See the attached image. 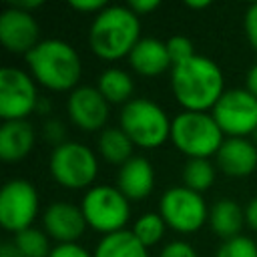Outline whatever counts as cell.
I'll use <instances>...</instances> for the list:
<instances>
[{
  "label": "cell",
  "mask_w": 257,
  "mask_h": 257,
  "mask_svg": "<svg viewBox=\"0 0 257 257\" xmlns=\"http://www.w3.org/2000/svg\"><path fill=\"white\" fill-rule=\"evenodd\" d=\"M171 90L183 110L209 112L227 88L221 66L207 56L195 54L171 68Z\"/></svg>",
  "instance_id": "obj_1"
},
{
  "label": "cell",
  "mask_w": 257,
  "mask_h": 257,
  "mask_svg": "<svg viewBox=\"0 0 257 257\" xmlns=\"http://www.w3.org/2000/svg\"><path fill=\"white\" fill-rule=\"evenodd\" d=\"M30 76L48 90L64 92L78 88L82 76V60L76 48L60 38L40 40L26 56Z\"/></svg>",
  "instance_id": "obj_2"
},
{
  "label": "cell",
  "mask_w": 257,
  "mask_h": 257,
  "mask_svg": "<svg viewBox=\"0 0 257 257\" xmlns=\"http://www.w3.org/2000/svg\"><path fill=\"white\" fill-rule=\"evenodd\" d=\"M141 40V20L128 6H106L88 28V46L102 60L128 58Z\"/></svg>",
  "instance_id": "obj_3"
},
{
  "label": "cell",
  "mask_w": 257,
  "mask_h": 257,
  "mask_svg": "<svg viewBox=\"0 0 257 257\" xmlns=\"http://www.w3.org/2000/svg\"><path fill=\"white\" fill-rule=\"evenodd\" d=\"M171 124L167 110L151 98L137 96L128 100L118 114V126L141 149H157L165 141H171Z\"/></svg>",
  "instance_id": "obj_4"
},
{
  "label": "cell",
  "mask_w": 257,
  "mask_h": 257,
  "mask_svg": "<svg viewBox=\"0 0 257 257\" xmlns=\"http://www.w3.org/2000/svg\"><path fill=\"white\" fill-rule=\"evenodd\" d=\"M171 143L187 159H209L217 155L225 135L211 112L183 110L173 118Z\"/></svg>",
  "instance_id": "obj_5"
},
{
  "label": "cell",
  "mask_w": 257,
  "mask_h": 257,
  "mask_svg": "<svg viewBox=\"0 0 257 257\" xmlns=\"http://www.w3.org/2000/svg\"><path fill=\"white\" fill-rule=\"evenodd\" d=\"M80 209L86 225L102 237L124 231L131 217V201L112 185L90 187L82 197Z\"/></svg>",
  "instance_id": "obj_6"
},
{
  "label": "cell",
  "mask_w": 257,
  "mask_h": 257,
  "mask_svg": "<svg viewBox=\"0 0 257 257\" xmlns=\"http://www.w3.org/2000/svg\"><path fill=\"white\" fill-rule=\"evenodd\" d=\"M48 171L64 189H90L98 173V161L90 147L76 141H66L52 149Z\"/></svg>",
  "instance_id": "obj_7"
},
{
  "label": "cell",
  "mask_w": 257,
  "mask_h": 257,
  "mask_svg": "<svg viewBox=\"0 0 257 257\" xmlns=\"http://www.w3.org/2000/svg\"><path fill=\"white\" fill-rule=\"evenodd\" d=\"M209 207L201 193L187 189L185 185L171 187L163 193L159 201V215L169 229L189 235L197 233L209 219Z\"/></svg>",
  "instance_id": "obj_8"
},
{
  "label": "cell",
  "mask_w": 257,
  "mask_h": 257,
  "mask_svg": "<svg viewBox=\"0 0 257 257\" xmlns=\"http://www.w3.org/2000/svg\"><path fill=\"white\" fill-rule=\"evenodd\" d=\"M211 114L227 139H249L257 128V96L247 88H229Z\"/></svg>",
  "instance_id": "obj_9"
},
{
  "label": "cell",
  "mask_w": 257,
  "mask_h": 257,
  "mask_svg": "<svg viewBox=\"0 0 257 257\" xmlns=\"http://www.w3.org/2000/svg\"><path fill=\"white\" fill-rule=\"evenodd\" d=\"M40 209L36 187L26 179H10L0 191V225L18 235L30 229Z\"/></svg>",
  "instance_id": "obj_10"
},
{
  "label": "cell",
  "mask_w": 257,
  "mask_h": 257,
  "mask_svg": "<svg viewBox=\"0 0 257 257\" xmlns=\"http://www.w3.org/2000/svg\"><path fill=\"white\" fill-rule=\"evenodd\" d=\"M40 102L34 78L14 66H4L0 70V118L6 120H26L36 112Z\"/></svg>",
  "instance_id": "obj_11"
},
{
  "label": "cell",
  "mask_w": 257,
  "mask_h": 257,
  "mask_svg": "<svg viewBox=\"0 0 257 257\" xmlns=\"http://www.w3.org/2000/svg\"><path fill=\"white\" fill-rule=\"evenodd\" d=\"M40 28L34 14L6 6L0 12V42L12 54H28L40 42Z\"/></svg>",
  "instance_id": "obj_12"
},
{
  "label": "cell",
  "mask_w": 257,
  "mask_h": 257,
  "mask_svg": "<svg viewBox=\"0 0 257 257\" xmlns=\"http://www.w3.org/2000/svg\"><path fill=\"white\" fill-rule=\"evenodd\" d=\"M68 118L74 126H78L84 133H94L106 128L108 120V108L110 104L106 98L98 92L96 86H78L70 92L68 102Z\"/></svg>",
  "instance_id": "obj_13"
},
{
  "label": "cell",
  "mask_w": 257,
  "mask_h": 257,
  "mask_svg": "<svg viewBox=\"0 0 257 257\" xmlns=\"http://www.w3.org/2000/svg\"><path fill=\"white\" fill-rule=\"evenodd\" d=\"M86 227L88 225L82 215V209L68 201L50 203L42 213V229L52 241H56V245L76 243L86 231Z\"/></svg>",
  "instance_id": "obj_14"
},
{
  "label": "cell",
  "mask_w": 257,
  "mask_h": 257,
  "mask_svg": "<svg viewBox=\"0 0 257 257\" xmlns=\"http://www.w3.org/2000/svg\"><path fill=\"white\" fill-rule=\"evenodd\" d=\"M215 165L227 177H249L257 171V147L251 139H225L215 155Z\"/></svg>",
  "instance_id": "obj_15"
},
{
  "label": "cell",
  "mask_w": 257,
  "mask_h": 257,
  "mask_svg": "<svg viewBox=\"0 0 257 257\" xmlns=\"http://www.w3.org/2000/svg\"><path fill=\"white\" fill-rule=\"evenodd\" d=\"M116 187L128 201H143L155 189V169L145 157H133L118 167Z\"/></svg>",
  "instance_id": "obj_16"
},
{
  "label": "cell",
  "mask_w": 257,
  "mask_h": 257,
  "mask_svg": "<svg viewBox=\"0 0 257 257\" xmlns=\"http://www.w3.org/2000/svg\"><path fill=\"white\" fill-rule=\"evenodd\" d=\"M128 64L141 76H159L173 68L167 42L159 38H141L128 54Z\"/></svg>",
  "instance_id": "obj_17"
},
{
  "label": "cell",
  "mask_w": 257,
  "mask_h": 257,
  "mask_svg": "<svg viewBox=\"0 0 257 257\" xmlns=\"http://www.w3.org/2000/svg\"><path fill=\"white\" fill-rule=\"evenodd\" d=\"M36 133L28 120H6L0 126V159L20 163L34 149Z\"/></svg>",
  "instance_id": "obj_18"
},
{
  "label": "cell",
  "mask_w": 257,
  "mask_h": 257,
  "mask_svg": "<svg viewBox=\"0 0 257 257\" xmlns=\"http://www.w3.org/2000/svg\"><path fill=\"white\" fill-rule=\"evenodd\" d=\"M209 225L213 233L223 241L239 237L241 227L245 225V207H241L233 199H219L211 205Z\"/></svg>",
  "instance_id": "obj_19"
},
{
  "label": "cell",
  "mask_w": 257,
  "mask_h": 257,
  "mask_svg": "<svg viewBox=\"0 0 257 257\" xmlns=\"http://www.w3.org/2000/svg\"><path fill=\"white\" fill-rule=\"evenodd\" d=\"M133 141L124 135L120 126H106L98 133L96 149L102 161L108 165H118L122 167L126 161L133 159Z\"/></svg>",
  "instance_id": "obj_20"
},
{
  "label": "cell",
  "mask_w": 257,
  "mask_h": 257,
  "mask_svg": "<svg viewBox=\"0 0 257 257\" xmlns=\"http://www.w3.org/2000/svg\"><path fill=\"white\" fill-rule=\"evenodd\" d=\"M92 257H149V249L133 235L131 229L104 235L94 251Z\"/></svg>",
  "instance_id": "obj_21"
},
{
  "label": "cell",
  "mask_w": 257,
  "mask_h": 257,
  "mask_svg": "<svg viewBox=\"0 0 257 257\" xmlns=\"http://www.w3.org/2000/svg\"><path fill=\"white\" fill-rule=\"evenodd\" d=\"M96 88L106 98L108 104H122L124 106L128 100H133L135 82L126 70L110 66V68H104L100 72V76L96 80Z\"/></svg>",
  "instance_id": "obj_22"
},
{
  "label": "cell",
  "mask_w": 257,
  "mask_h": 257,
  "mask_svg": "<svg viewBox=\"0 0 257 257\" xmlns=\"http://www.w3.org/2000/svg\"><path fill=\"white\" fill-rule=\"evenodd\" d=\"M217 177L215 165L209 159H187L183 167V185L195 193H203L213 187Z\"/></svg>",
  "instance_id": "obj_23"
},
{
  "label": "cell",
  "mask_w": 257,
  "mask_h": 257,
  "mask_svg": "<svg viewBox=\"0 0 257 257\" xmlns=\"http://www.w3.org/2000/svg\"><path fill=\"white\" fill-rule=\"evenodd\" d=\"M14 245L22 251L24 257H48L52 247H50V237L44 233V229H24L18 235H14Z\"/></svg>",
  "instance_id": "obj_24"
},
{
  "label": "cell",
  "mask_w": 257,
  "mask_h": 257,
  "mask_svg": "<svg viewBox=\"0 0 257 257\" xmlns=\"http://www.w3.org/2000/svg\"><path fill=\"white\" fill-rule=\"evenodd\" d=\"M165 229H167V223L163 221V217L159 213H145V215H141L135 221V225H133L131 231L149 249V247L157 245L163 239Z\"/></svg>",
  "instance_id": "obj_25"
},
{
  "label": "cell",
  "mask_w": 257,
  "mask_h": 257,
  "mask_svg": "<svg viewBox=\"0 0 257 257\" xmlns=\"http://www.w3.org/2000/svg\"><path fill=\"white\" fill-rule=\"evenodd\" d=\"M215 257H257V243L251 237L239 235L219 245Z\"/></svg>",
  "instance_id": "obj_26"
},
{
  "label": "cell",
  "mask_w": 257,
  "mask_h": 257,
  "mask_svg": "<svg viewBox=\"0 0 257 257\" xmlns=\"http://www.w3.org/2000/svg\"><path fill=\"white\" fill-rule=\"evenodd\" d=\"M165 42H167V50H169V56H171L173 66L179 64V62H185V60H189L191 56L197 54L195 52V46H193V40L187 38V36H183V34H175V36H171Z\"/></svg>",
  "instance_id": "obj_27"
},
{
  "label": "cell",
  "mask_w": 257,
  "mask_h": 257,
  "mask_svg": "<svg viewBox=\"0 0 257 257\" xmlns=\"http://www.w3.org/2000/svg\"><path fill=\"white\" fill-rule=\"evenodd\" d=\"M42 139L50 143L54 149L62 143H66V128L58 118H48L42 124Z\"/></svg>",
  "instance_id": "obj_28"
},
{
  "label": "cell",
  "mask_w": 257,
  "mask_h": 257,
  "mask_svg": "<svg viewBox=\"0 0 257 257\" xmlns=\"http://www.w3.org/2000/svg\"><path fill=\"white\" fill-rule=\"evenodd\" d=\"M159 257H199L195 247L187 241H171L161 249Z\"/></svg>",
  "instance_id": "obj_29"
},
{
  "label": "cell",
  "mask_w": 257,
  "mask_h": 257,
  "mask_svg": "<svg viewBox=\"0 0 257 257\" xmlns=\"http://www.w3.org/2000/svg\"><path fill=\"white\" fill-rule=\"evenodd\" d=\"M245 34H247L251 48L257 54V2L245 10Z\"/></svg>",
  "instance_id": "obj_30"
},
{
  "label": "cell",
  "mask_w": 257,
  "mask_h": 257,
  "mask_svg": "<svg viewBox=\"0 0 257 257\" xmlns=\"http://www.w3.org/2000/svg\"><path fill=\"white\" fill-rule=\"evenodd\" d=\"M48 257H92V253H88L78 243H60L52 247Z\"/></svg>",
  "instance_id": "obj_31"
},
{
  "label": "cell",
  "mask_w": 257,
  "mask_h": 257,
  "mask_svg": "<svg viewBox=\"0 0 257 257\" xmlns=\"http://www.w3.org/2000/svg\"><path fill=\"white\" fill-rule=\"evenodd\" d=\"M68 6L74 10V12H80V14H98L102 12L108 4L104 0H70Z\"/></svg>",
  "instance_id": "obj_32"
},
{
  "label": "cell",
  "mask_w": 257,
  "mask_h": 257,
  "mask_svg": "<svg viewBox=\"0 0 257 257\" xmlns=\"http://www.w3.org/2000/svg\"><path fill=\"white\" fill-rule=\"evenodd\" d=\"M126 6L141 18V16H147L153 10H157L159 8V0H131Z\"/></svg>",
  "instance_id": "obj_33"
},
{
  "label": "cell",
  "mask_w": 257,
  "mask_h": 257,
  "mask_svg": "<svg viewBox=\"0 0 257 257\" xmlns=\"http://www.w3.org/2000/svg\"><path fill=\"white\" fill-rule=\"evenodd\" d=\"M245 225L257 233V197L245 205Z\"/></svg>",
  "instance_id": "obj_34"
},
{
  "label": "cell",
  "mask_w": 257,
  "mask_h": 257,
  "mask_svg": "<svg viewBox=\"0 0 257 257\" xmlns=\"http://www.w3.org/2000/svg\"><path fill=\"white\" fill-rule=\"evenodd\" d=\"M10 6L34 14V10H38V8L44 6V2H42V0H14V2H10Z\"/></svg>",
  "instance_id": "obj_35"
},
{
  "label": "cell",
  "mask_w": 257,
  "mask_h": 257,
  "mask_svg": "<svg viewBox=\"0 0 257 257\" xmlns=\"http://www.w3.org/2000/svg\"><path fill=\"white\" fill-rule=\"evenodd\" d=\"M245 88H247L253 96H257V60H255V64H253V66L249 68V72H247Z\"/></svg>",
  "instance_id": "obj_36"
},
{
  "label": "cell",
  "mask_w": 257,
  "mask_h": 257,
  "mask_svg": "<svg viewBox=\"0 0 257 257\" xmlns=\"http://www.w3.org/2000/svg\"><path fill=\"white\" fill-rule=\"evenodd\" d=\"M0 257H24L22 251L14 245V241H8L0 247Z\"/></svg>",
  "instance_id": "obj_37"
},
{
  "label": "cell",
  "mask_w": 257,
  "mask_h": 257,
  "mask_svg": "<svg viewBox=\"0 0 257 257\" xmlns=\"http://www.w3.org/2000/svg\"><path fill=\"white\" fill-rule=\"evenodd\" d=\"M185 6H187L189 10H205V8L211 6V2H209V0H187Z\"/></svg>",
  "instance_id": "obj_38"
},
{
  "label": "cell",
  "mask_w": 257,
  "mask_h": 257,
  "mask_svg": "<svg viewBox=\"0 0 257 257\" xmlns=\"http://www.w3.org/2000/svg\"><path fill=\"white\" fill-rule=\"evenodd\" d=\"M249 139H251V143H253V145H255V147H257V128H255V131H253V135H251V137H249Z\"/></svg>",
  "instance_id": "obj_39"
}]
</instances>
